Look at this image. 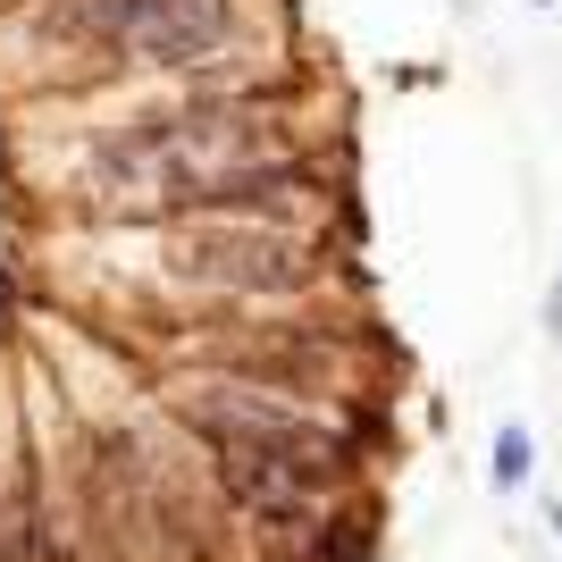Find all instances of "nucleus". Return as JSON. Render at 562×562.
Masks as SVG:
<instances>
[{"mask_svg": "<svg viewBox=\"0 0 562 562\" xmlns=\"http://www.w3.org/2000/svg\"><path fill=\"white\" fill-rule=\"evenodd\" d=\"M177 294H218V303H303L336 269V244L319 227H278V218H168L151 252Z\"/></svg>", "mask_w": 562, "mask_h": 562, "instance_id": "nucleus-1", "label": "nucleus"}, {"mask_svg": "<svg viewBox=\"0 0 562 562\" xmlns=\"http://www.w3.org/2000/svg\"><path fill=\"white\" fill-rule=\"evenodd\" d=\"M43 34L117 68H211L244 34V0H43Z\"/></svg>", "mask_w": 562, "mask_h": 562, "instance_id": "nucleus-2", "label": "nucleus"}, {"mask_svg": "<svg viewBox=\"0 0 562 562\" xmlns=\"http://www.w3.org/2000/svg\"><path fill=\"white\" fill-rule=\"evenodd\" d=\"M529 462H538V453H529V428L504 420V428H495V487H504V495L529 487Z\"/></svg>", "mask_w": 562, "mask_h": 562, "instance_id": "nucleus-3", "label": "nucleus"}, {"mask_svg": "<svg viewBox=\"0 0 562 562\" xmlns=\"http://www.w3.org/2000/svg\"><path fill=\"white\" fill-rule=\"evenodd\" d=\"M546 336H562V278H554V303H546Z\"/></svg>", "mask_w": 562, "mask_h": 562, "instance_id": "nucleus-4", "label": "nucleus"}, {"mask_svg": "<svg viewBox=\"0 0 562 562\" xmlns=\"http://www.w3.org/2000/svg\"><path fill=\"white\" fill-rule=\"evenodd\" d=\"M546 513H554V529H562V504H546Z\"/></svg>", "mask_w": 562, "mask_h": 562, "instance_id": "nucleus-5", "label": "nucleus"}]
</instances>
